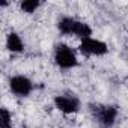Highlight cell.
<instances>
[{"mask_svg": "<svg viewBox=\"0 0 128 128\" xmlns=\"http://www.w3.org/2000/svg\"><path fill=\"white\" fill-rule=\"evenodd\" d=\"M89 108H90V113H92L94 119L102 128L113 126V124L116 122L118 114H119L118 107L112 106V104H90Z\"/></svg>", "mask_w": 128, "mask_h": 128, "instance_id": "7a4b0ae2", "label": "cell"}, {"mask_svg": "<svg viewBox=\"0 0 128 128\" xmlns=\"http://www.w3.org/2000/svg\"><path fill=\"white\" fill-rule=\"evenodd\" d=\"M54 63L60 70H72L78 65V59L70 45L60 42L54 47Z\"/></svg>", "mask_w": 128, "mask_h": 128, "instance_id": "3957f363", "label": "cell"}, {"mask_svg": "<svg viewBox=\"0 0 128 128\" xmlns=\"http://www.w3.org/2000/svg\"><path fill=\"white\" fill-rule=\"evenodd\" d=\"M33 82L26 76H14L9 78V89L15 96L26 98L33 92Z\"/></svg>", "mask_w": 128, "mask_h": 128, "instance_id": "277c9868", "label": "cell"}, {"mask_svg": "<svg viewBox=\"0 0 128 128\" xmlns=\"http://www.w3.org/2000/svg\"><path fill=\"white\" fill-rule=\"evenodd\" d=\"M57 29L62 35L66 36H77L80 39L92 38V29L88 23L80 21L72 17H62L57 21Z\"/></svg>", "mask_w": 128, "mask_h": 128, "instance_id": "6da1fadb", "label": "cell"}, {"mask_svg": "<svg viewBox=\"0 0 128 128\" xmlns=\"http://www.w3.org/2000/svg\"><path fill=\"white\" fill-rule=\"evenodd\" d=\"M41 6V2H38V0H26V2H21L20 3V8L23 12L26 14H33L36 12V9Z\"/></svg>", "mask_w": 128, "mask_h": 128, "instance_id": "9c48e42d", "label": "cell"}, {"mask_svg": "<svg viewBox=\"0 0 128 128\" xmlns=\"http://www.w3.org/2000/svg\"><path fill=\"white\" fill-rule=\"evenodd\" d=\"M0 128H12V114L6 107L0 108Z\"/></svg>", "mask_w": 128, "mask_h": 128, "instance_id": "ba28073f", "label": "cell"}, {"mask_svg": "<svg viewBox=\"0 0 128 128\" xmlns=\"http://www.w3.org/2000/svg\"><path fill=\"white\" fill-rule=\"evenodd\" d=\"M54 107L65 113V114H72V113H77L80 110V100L76 96V95H56L54 100Z\"/></svg>", "mask_w": 128, "mask_h": 128, "instance_id": "5b68a950", "label": "cell"}, {"mask_svg": "<svg viewBox=\"0 0 128 128\" xmlns=\"http://www.w3.org/2000/svg\"><path fill=\"white\" fill-rule=\"evenodd\" d=\"M80 53L84 56H104L108 51V47L106 42L95 39V38H86L80 41Z\"/></svg>", "mask_w": 128, "mask_h": 128, "instance_id": "8992f818", "label": "cell"}, {"mask_svg": "<svg viewBox=\"0 0 128 128\" xmlns=\"http://www.w3.org/2000/svg\"><path fill=\"white\" fill-rule=\"evenodd\" d=\"M6 48L11 53H21L24 50V42H23L21 36L18 33H15V32L8 33V36H6Z\"/></svg>", "mask_w": 128, "mask_h": 128, "instance_id": "52a82bcc", "label": "cell"}]
</instances>
